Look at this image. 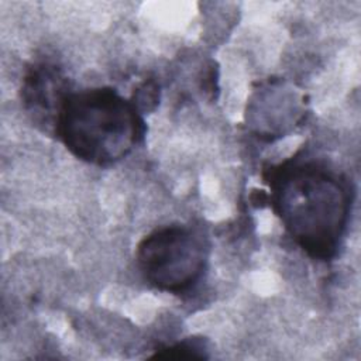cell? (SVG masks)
<instances>
[{"label":"cell","mask_w":361,"mask_h":361,"mask_svg":"<svg viewBox=\"0 0 361 361\" xmlns=\"http://www.w3.org/2000/svg\"><path fill=\"white\" fill-rule=\"evenodd\" d=\"M71 92L61 69L48 62L34 63L21 83V102L35 121L54 128L58 111Z\"/></svg>","instance_id":"4"},{"label":"cell","mask_w":361,"mask_h":361,"mask_svg":"<svg viewBox=\"0 0 361 361\" xmlns=\"http://www.w3.org/2000/svg\"><path fill=\"white\" fill-rule=\"evenodd\" d=\"M207 343L199 337H189L182 341L159 347L152 358L164 360H190V358H207Z\"/></svg>","instance_id":"5"},{"label":"cell","mask_w":361,"mask_h":361,"mask_svg":"<svg viewBox=\"0 0 361 361\" xmlns=\"http://www.w3.org/2000/svg\"><path fill=\"white\" fill-rule=\"evenodd\" d=\"M271 206L306 255L333 259L341 247L353 202L347 179L313 159H288L268 169Z\"/></svg>","instance_id":"1"},{"label":"cell","mask_w":361,"mask_h":361,"mask_svg":"<svg viewBox=\"0 0 361 361\" xmlns=\"http://www.w3.org/2000/svg\"><path fill=\"white\" fill-rule=\"evenodd\" d=\"M135 258L151 286L179 295L192 290L202 279L209 261V241L195 227L164 226L140 241Z\"/></svg>","instance_id":"3"},{"label":"cell","mask_w":361,"mask_h":361,"mask_svg":"<svg viewBox=\"0 0 361 361\" xmlns=\"http://www.w3.org/2000/svg\"><path fill=\"white\" fill-rule=\"evenodd\" d=\"M65 148L78 159L107 166L126 158L142 140L140 109L113 87L71 92L54 124Z\"/></svg>","instance_id":"2"}]
</instances>
